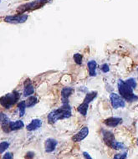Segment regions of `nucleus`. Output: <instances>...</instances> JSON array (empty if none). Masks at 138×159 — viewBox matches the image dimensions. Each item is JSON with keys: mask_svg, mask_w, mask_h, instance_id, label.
<instances>
[{"mask_svg": "<svg viewBox=\"0 0 138 159\" xmlns=\"http://www.w3.org/2000/svg\"><path fill=\"white\" fill-rule=\"evenodd\" d=\"M71 116V107L68 103H63V106L53 111L48 116V121L50 124L55 123L59 120L65 119Z\"/></svg>", "mask_w": 138, "mask_h": 159, "instance_id": "nucleus-1", "label": "nucleus"}, {"mask_svg": "<svg viewBox=\"0 0 138 159\" xmlns=\"http://www.w3.org/2000/svg\"><path fill=\"white\" fill-rule=\"evenodd\" d=\"M118 90L120 95L127 102H134L138 100V96H136L135 94L133 93L132 88H131L129 85H127L126 81H123L122 80H119Z\"/></svg>", "mask_w": 138, "mask_h": 159, "instance_id": "nucleus-2", "label": "nucleus"}, {"mask_svg": "<svg viewBox=\"0 0 138 159\" xmlns=\"http://www.w3.org/2000/svg\"><path fill=\"white\" fill-rule=\"evenodd\" d=\"M20 96V93L18 91H14L11 92V93L6 94L5 96H2L1 100H0V102H1V105L5 109H9L19 101Z\"/></svg>", "mask_w": 138, "mask_h": 159, "instance_id": "nucleus-3", "label": "nucleus"}, {"mask_svg": "<svg viewBox=\"0 0 138 159\" xmlns=\"http://www.w3.org/2000/svg\"><path fill=\"white\" fill-rule=\"evenodd\" d=\"M96 91H93V92H91V93H89L86 95V96L85 97V99H84V102L78 107V111H79L81 115H83L84 116H86V114H87V110H88L89 104L96 97Z\"/></svg>", "mask_w": 138, "mask_h": 159, "instance_id": "nucleus-4", "label": "nucleus"}, {"mask_svg": "<svg viewBox=\"0 0 138 159\" xmlns=\"http://www.w3.org/2000/svg\"><path fill=\"white\" fill-rule=\"evenodd\" d=\"M110 100L111 102V106L114 109H118V108H122L126 106V100H125L122 96H120L116 93H111L110 96Z\"/></svg>", "mask_w": 138, "mask_h": 159, "instance_id": "nucleus-5", "label": "nucleus"}, {"mask_svg": "<svg viewBox=\"0 0 138 159\" xmlns=\"http://www.w3.org/2000/svg\"><path fill=\"white\" fill-rule=\"evenodd\" d=\"M28 14H17L14 16H7L5 18V21L10 24H20V23L25 22L28 19Z\"/></svg>", "mask_w": 138, "mask_h": 159, "instance_id": "nucleus-6", "label": "nucleus"}, {"mask_svg": "<svg viewBox=\"0 0 138 159\" xmlns=\"http://www.w3.org/2000/svg\"><path fill=\"white\" fill-rule=\"evenodd\" d=\"M89 134V128L87 126H85L83 127L80 132H77L76 134L73 137L72 140L74 142H81L82 140H84Z\"/></svg>", "mask_w": 138, "mask_h": 159, "instance_id": "nucleus-7", "label": "nucleus"}, {"mask_svg": "<svg viewBox=\"0 0 138 159\" xmlns=\"http://www.w3.org/2000/svg\"><path fill=\"white\" fill-rule=\"evenodd\" d=\"M0 121H1V126H2V129H3V132H8L10 130V120L9 118L8 117V116L5 115L4 113H1V117H0Z\"/></svg>", "mask_w": 138, "mask_h": 159, "instance_id": "nucleus-8", "label": "nucleus"}, {"mask_svg": "<svg viewBox=\"0 0 138 159\" xmlns=\"http://www.w3.org/2000/svg\"><path fill=\"white\" fill-rule=\"evenodd\" d=\"M58 144V142L54 139V138H48L44 143V148L47 152H52Z\"/></svg>", "mask_w": 138, "mask_h": 159, "instance_id": "nucleus-9", "label": "nucleus"}, {"mask_svg": "<svg viewBox=\"0 0 138 159\" xmlns=\"http://www.w3.org/2000/svg\"><path fill=\"white\" fill-rule=\"evenodd\" d=\"M33 92H34V88H33V85L30 81V80H26L24 83V96H29L33 95Z\"/></svg>", "mask_w": 138, "mask_h": 159, "instance_id": "nucleus-10", "label": "nucleus"}, {"mask_svg": "<svg viewBox=\"0 0 138 159\" xmlns=\"http://www.w3.org/2000/svg\"><path fill=\"white\" fill-rule=\"evenodd\" d=\"M105 124L110 127H116L122 122V119L120 117H109L105 120Z\"/></svg>", "mask_w": 138, "mask_h": 159, "instance_id": "nucleus-11", "label": "nucleus"}, {"mask_svg": "<svg viewBox=\"0 0 138 159\" xmlns=\"http://www.w3.org/2000/svg\"><path fill=\"white\" fill-rule=\"evenodd\" d=\"M73 88L71 87H65L61 91V99L63 103H68V100H69V96H71L73 93Z\"/></svg>", "mask_w": 138, "mask_h": 159, "instance_id": "nucleus-12", "label": "nucleus"}, {"mask_svg": "<svg viewBox=\"0 0 138 159\" xmlns=\"http://www.w3.org/2000/svg\"><path fill=\"white\" fill-rule=\"evenodd\" d=\"M102 135L104 142H105L109 147H110L111 143L115 141V137H114L113 133L111 132H110V131H103Z\"/></svg>", "mask_w": 138, "mask_h": 159, "instance_id": "nucleus-13", "label": "nucleus"}, {"mask_svg": "<svg viewBox=\"0 0 138 159\" xmlns=\"http://www.w3.org/2000/svg\"><path fill=\"white\" fill-rule=\"evenodd\" d=\"M42 126V121L40 119H34L33 121H31V122L27 126L26 129L29 132L32 131H35L38 128H39Z\"/></svg>", "mask_w": 138, "mask_h": 159, "instance_id": "nucleus-14", "label": "nucleus"}, {"mask_svg": "<svg viewBox=\"0 0 138 159\" xmlns=\"http://www.w3.org/2000/svg\"><path fill=\"white\" fill-rule=\"evenodd\" d=\"M96 67L97 64L95 61H91L88 62L89 73L91 76H96Z\"/></svg>", "mask_w": 138, "mask_h": 159, "instance_id": "nucleus-15", "label": "nucleus"}, {"mask_svg": "<svg viewBox=\"0 0 138 159\" xmlns=\"http://www.w3.org/2000/svg\"><path fill=\"white\" fill-rule=\"evenodd\" d=\"M10 130L11 131H16V130H20V129H22L24 126V124L22 121H11L10 122Z\"/></svg>", "mask_w": 138, "mask_h": 159, "instance_id": "nucleus-16", "label": "nucleus"}, {"mask_svg": "<svg viewBox=\"0 0 138 159\" xmlns=\"http://www.w3.org/2000/svg\"><path fill=\"white\" fill-rule=\"evenodd\" d=\"M37 102H38V100H37L35 96H29L27 101H26V105H27V107H32Z\"/></svg>", "mask_w": 138, "mask_h": 159, "instance_id": "nucleus-17", "label": "nucleus"}, {"mask_svg": "<svg viewBox=\"0 0 138 159\" xmlns=\"http://www.w3.org/2000/svg\"><path fill=\"white\" fill-rule=\"evenodd\" d=\"M26 107H27V105H26V102L25 101H22L19 104V110H20V116H23L24 115L25 110H26Z\"/></svg>", "mask_w": 138, "mask_h": 159, "instance_id": "nucleus-18", "label": "nucleus"}, {"mask_svg": "<svg viewBox=\"0 0 138 159\" xmlns=\"http://www.w3.org/2000/svg\"><path fill=\"white\" fill-rule=\"evenodd\" d=\"M110 148H112L113 149H116V150H121V149H124L125 146L122 143H119V142L114 141L113 143H111Z\"/></svg>", "mask_w": 138, "mask_h": 159, "instance_id": "nucleus-19", "label": "nucleus"}, {"mask_svg": "<svg viewBox=\"0 0 138 159\" xmlns=\"http://www.w3.org/2000/svg\"><path fill=\"white\" fill-rule=\"evenodd\" d=\"M126 83L131 88H132V89H135L136 87V80L134 78H129V79H127L126 80Z\"/></svg>", "mask_w": 138, "mask_h": 159, "instance_id": "nucleus-20", "label": "nucleus"}, {"mask_svg": "<svg viewBox=\"0 0 138 159\" xmlns=\"http://www.w3.org/2000/svg\"><path fill=\"white\" fill-rule=\"evenodd\" d=\"M73 58H74V61L77 65H81V63H82V55L80 54H79V53L75 54Z\"/></svg>", "mask_w": 138, "mask_h": 159, "instance_id": "nucleus-21", "label": "nucleus"}, {"mask_svg": "<svg viewBox=\"0 0 138 159\" xmlns=\"http://www.w3.org/2000/svg\"><path fill=\"white\" fill-rule=\"evenodd\" d=\"M9 147V143L8 142H2L0 143V152L3 153V152Z\"/></svg>", "mask_w": 138, "mask_h": 159, "instance_id": "nucleus-22", "label": "nucleus"}, {"mask_svg": "<svg viewBox=\"0 0 138 159\" xmlns=\"http://www.w3.org/2000/svg\"><path fill=\"white\" fill-rule=\"evenodd\" d=\"M100 70H101L102 72H104V73H107V72H109V70H110V68H109V66H108L107 64H103L102 66H101V67H100Z\"/></svg>", "mask_w": 138, "mask_h": 159, "instance_id": "nucleus-23", "label": "nucleus"}, {"mask_svg": "<svg viewBox=\"0 0 138 159\" xmlns=\"http://www.w3.org/2000/svg\"><path fill=\"white\" fill-rule=\"evenodd\" d=\"M13 154L11 153V152H6L5 154H4V155H3V159H12L13 158Z\"/></svg>", "mask_w": 138, "mask_h": 159, "instance_id": "nucleus-24", "label": "nucleus"}, {"mask_svg": "<svg viewBox=\"0 0 138 159\" xmlns=\"http://www.w3.org/2000/svg\"><path fill=\"white\" fill-rule=\"evenodd\" d=\"M127 157V152H125L123 154H116V156L114 157L115 158H126Z\"/></svg>", "mask_w": 138, "mask_h": 159, "instance_id": "nucleus-25", "label": "nucleus"}, {"mask_svg": "<svg viewBox=\"0 0 138 159\" xmlns=\"http://www.w3.org/2000/svg\"><path fill=\"white\" fill-rule=\"evenodd\" d=\"M83 154H84L85 157H87V158H89V159H91V157L89 155V153L86 152H83Z\"/></svg>", "mask_w": 138, "mask_h": 159, "instance_id": "nucleus-26", "label": "nucleus"}, {"mask_svg": "<svg viewBox=\"0 0 138 159\" xmlns=\"http://www.w3.org/2000/svg\"><path fill=\"white\" fill-rule=\"evenodd\" d=\"M26 155H27V157H33V156H34V153H33V152H28V153L26 154Z\"/></svg>", "mask_w": 138, "mask_h": 159, "instance_id": "nucleus-27", "label": "nucleus"}, {"mask_svg": "<svg viewBox=\"0 0 138 159\" xmlns=\"http://www.w3.org/2000/svg\"><path fill=\"white\" fill-rule=\"evenodd\" d=\"M136 144H137V146H138V139H137V141H136Z\"/></svg>", "mask_w": 138, "mask_h": 159, "instance_id": "nucleus-28", "label": "nucleus"}]
</instances>
